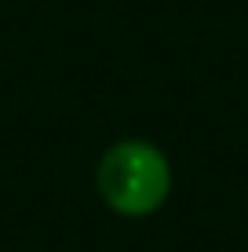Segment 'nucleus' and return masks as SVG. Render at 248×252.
Masks as SVG:
<instances>
[{
  "label": "nucleus",
  "instance_id": "obj_1",
  "mask_svg": "<svg viewBox=\"0 0 248 252\" xmlns=\"http://www.w3.org/2000/svg\"><path fill=\"white\" fill-rule=\"evenodd\" d=\"M95 190L110 212L124 220H142L168 201L172 164L146 139H117L99 158Z\"/></svg>",
  "mask_w": 248,
  "mask_h": 252
}]
</instances>
